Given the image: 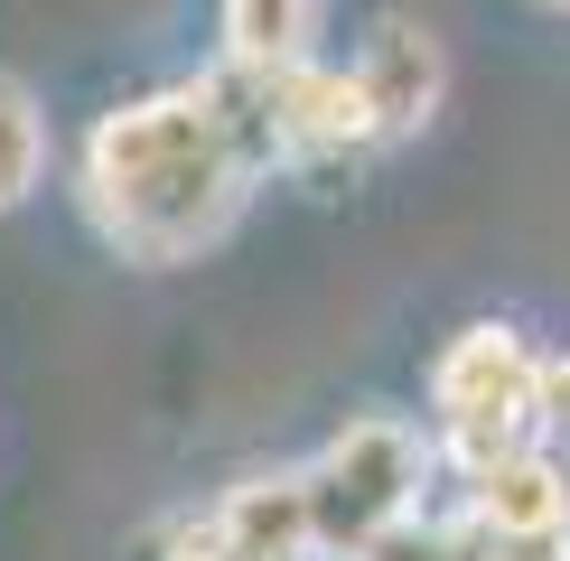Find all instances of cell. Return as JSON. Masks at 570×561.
Masks as SVG:
<instances>
[{
    "mask_svg": "<svg viewBox=\"0 0 570 561\" xmlns=\"http://www.w3.org/2000/svg\"><path fill=\"white\" fill-rule=\"evenodd\" d=\"M263 178L225 122L216 76L112 104L85 140V216L131 263H187L244 216V187Z\"/></svg>",
    "mask_w": 570,
    "mask_h": 561,
    "instance_id": "obj_1",
    "label": "cell"
},
{
    "mask_svg": "<svg viewBox=\"0 0 570 561\" xmlns=\"http://www.w3.org/2000/svg\"><path fill=\"white\" fill-rule=\"evenodd\" d=\"M421 478H431L421 431H402L393 412L346 421V431L299 468V486H308V543L337 552V561H355L384 524L421 514Z\"/></svg>",
    "mask_w": 570,
    "mask_h": 561,
    "instance_id": "obj_2",
    "label": "cell"
},
{
    "mask_svg": "<svg viewBox=\"0 0 570 561\" xmlns=\"http://www.w3.org/2000/svg\"><path fill=\"white\" fill-rule=\"evenodd\" d=\"M253 76V66H244ZM263 85V122H272V150L291 159V169L308 178H337L355 169V159L374 150V112H365V94H355L346 66H272V76H253Z\"/></svg>",
    "mask_w": 570,
    "mask_h": 561,
    "instance_id": "obj_3",
    "label": "cell"
},
{
    "mask_svg": "<svg viewBox=\"0 0 570 561\" xmlns=\"http://www.w3.org/2000/svg\"><path fill=\"white\" fill-rule=\"evenodd\" d=\"M524 384H533L524 327H514V318H478V327H459V337L440 346L431 412H440V431H449V421H533L524 412Z\"/></svg>",
    "mask_w": 570,
    "mask_h": 561,
    "instance_id": "obj_4",
    "label": "cell"
},
{
    "mask_svg": "<svg viewBox=\"0 0 570 561\" xmlns=\"http://www.w3.org/2000/svg\"><path fill=\"white\" fill-rule=\"evenodd\" d=\"M346 76H355V94H365V112H374V140H402V131H421V122L440 112L449 57H440V38H431V29H412V19H384Z\"/></svg>",
    "mask_w": 570,
    "mask_h": 561,
    "instance_id": "obj_5",
    "label": "cell"
},
{
    "mask_svg": "<svg viewBox=\"0 0 570 561\" xmlns=\"http://www.w3.org/2000/svg\"><path fill=\"white\" fill-rule=\"evenodd\" d=\"M468 524L487 533H552L570 524V459L552 440H524L514 459H495L468 478Z\"/></svg>",
    "mask_w": 570,
    "mask_h": 561,
    "instance_id": "obj_6",
    "label": "cell"
},
{
    "mask_svg": "<svg viewBox=\"0 0 570 561\" xmlns=\"http://www.w3.org/2000/svg\"><path fill=\"white\" fill-rule=\"evenodd\" d=\"M206 533H216L225 552H244V561H299V552H318V543H308V486L299 478H244V486H225V505L206 514Z\"/></svg>",
    "mask_w": 570,
    "mask_h": 561,
    "instance_id": "obj_7",
    "label": "cell"
},
{
    "mask_svg": "<svg viewBox=\"0 0 570 561\" xmlns=\"http://www.w3.org/2000/svg\"><path fill=\"white\" fill-rule=\"evenodd\" d=\"M308 0H225V66H253V76H272V66H299L308 57Z\"/></svg>",
    "mask_w": 570,
    "mask_h": 561,
    "instance_id": "obj_8",
    "label": "cell"
},
{
    "mask_svg": "<svg viewBox=\"0 0 570 561\" xmlns=\"http://www.w3.org/2000/svg\"><path fill=\"white\" fill-rule=\"evenodd\" d=\"M47 169V122H38V94L19 76H0V216H10L19 197L38 187Z\"/></svg>",
    "mask_w": 570,
    "mask_h": 561,
    "instance_id": "obj_9",
    "label": "cell"
},
{
    "mask_svg": "<svg viewBox=\"0 0 570 561\" xmlns=\"http://www.w3.org/2000/svg\"><path fill=\"white\" fill-rule=\"evenodd\" d=\"M355 561H468V552H459V524H421V514H402V524H384Z\"/></svg>",
    "mask_w": 570,
    "mask_h": 561,
    "instance_id": "obj_10",
    "label": "cell"
},
{
    "mask_svg": "<svg viewBox=\"0 0 570 561\" xmlns=\"http://www.w3.org/2000/svg\"><path fill=\"white\" fill-rule=\"evenodd\" d=\"M459 552L468 561H570V524H552V533H487V524L459 514Z\"/></svg>",
    "mask_w": 570,
    "mask_h": 561,
    "instance_id": "obj_11",
    "label": "cell"
},
{
    "mask_svg": "<svg viewBox=\"0 0 570 561\" xmlns=\"http://www.w3.org/2000/svg\"><path fill=\"white\" fill-rule=\"evenodd\" d=\"M524 412H533V440H570V356H533Z\"/></svg>",
    "mask_w": 570,
    "mask_h": 561,
    "instance_id": "obj_12",
    "label": "cell"
},
{
    "mask_svg": "<svg viewBox=\"0 0 570 561\" xmlns=\"http://www.w3.org/2000/svg\"><path fill=\"white\" fill-rule=\"evenodd\" d=\"M169 561H244V552H225L216 533H206V514H197V524H178V543H169Z\"/></svg>",
    "mask_w": 570,
    "mask_h": 561,
    "instance_id": "obj_13",
    "label": "cell"
}]
</instances>
